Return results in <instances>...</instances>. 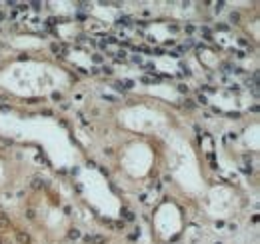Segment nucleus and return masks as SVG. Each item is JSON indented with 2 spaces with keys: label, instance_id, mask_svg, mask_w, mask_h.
<instances>
[{
  "label": "nucleus",
  "instance_id": "0eeeda50",
  "mask_svg": "<svg viewBox=\"0 0 260 244\" xmlns=\"http://www.w3.org/2000/svg\"><path fill=\"white\" fill-rule=\"evenodd\" d=\"M204 200H206L208 212L212 214L214 218H226L228 214L236 208V202H238L236 194L230 188H224V186L206 190Z\"/></svg>",
  "mask_w": 260,
  "mask_h": 244
},
{
  "label": "nucleus",
  "instance_id": "20e7f679",
  "mask_svg": "<svg viewBox=\"0 0 260 244\" xmlns=\"http://www.w3.org/2000/svg\"><path fill=\"white\" fill-rule=\"evenodd\" d=\"M154 160H156V154L152 150V146L142 138L132 140L122 148V154H120V166L132 178L148 176L154 166Z\"/></svg>",
  "mask_w": 260,
  "mask_h": 244
},
{
  "label": "nucleus",
  "instance_id": "39448f33",
  "mask_svg": "<svg viewBox=\"0 0 260 244\" xmlns=\"http://www.w3.org/2000/svg\"><path fill=\"white\" fill-rule=\"evenodd\" d=\"M106 180L98 174L96 170H84L80 174V186L84 190V196L88 198V202H92L98 210L116 216L120 204L118 198L110 192V188H106Z\"/></svg>",
  "mask_w": 260,
  "mask_h": 244
},
{
  "label": "nucleus",
  "instance_id": "6e6552de",
  "mask_svg": "<svg viewBox=\"0 0 260 244\" xmlns=\"http://www.w3.org/2000/svg\"><path fill=\"white\" fill-rule=\"evenodd\" d=\"M8 180V164H6V160L0 156V186Z\"/></svg>",
  "mask_w": 260,
  "mask_h": 244
},
{
  "label": "nucleus",
  "instance_id": "423d86ee",
  "mask_svg": "<svg viewBox=\"0 0 260 244\" xmlns=\"http://www.w3.org/2000/svg\"><path fill=\"white\" fill-rule=\"evenodd\" d=\"M154 228H156V234L162 236V238H172L176 236L180 230H182V212L180 208L174 204V202H164L156 208L154 212Z\"/></svg>",
  "mask_w": 260,
  "mask_h": 244
},
{
  "label": "nucleus",
  "instance_id": "7ed1b4c3",
  "mask_svg": "<svg viewBox=\"0 0 260 244\" xmlns=\"http://www.w3.org/2000/svg\"><path fill=\"white\" fill-rule=\"evenodd\" d=\"M120 122L128 130L140 132V134H158V130H162L170 122V118L160 108H154L148 104H136L120 110Z\"/></svg>",
  "mask_w": 260,
  "mask_h": 244
},
{
  "label": "nucleus",
  "instance_id": "f257e3e1",
  "mask_svg": "<svg viewBox=\"0 0 260 244\" xmlns=\"http://www.w3.org/2000/svg\"><path fill=\"white\" fill-rule=\"evenodd\" d=\"M70 82L64 68L48 60H14L0 70V88L18 98H44L66 90Z\"/></svg>",
  "mask_w": 260,
  "mask_h": 244
},
{
  "label": "nucleus",
  "instance_id": "f03ea898",
  "mask_svg": "<svg viewBox=\"0 0 260 244\" xmlns=\"http://www.w3.org/2000/svg\"><path fill=\"white\" fill-rule=\"evenodd\" d=\"M158 138L166 150V164L172 180L192 196H204L208 188L200 170V160L186 134L168 122L162 130H158Z\"/></svg>",
  "mask_w": 260,
  "mask_h": 244
}]
</instances>
